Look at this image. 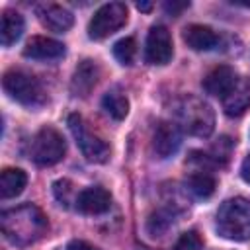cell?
Listing matches in <instances>:
<instances>
[{
	"mask_svg": "<svg viewBox=\"0 0 250 250\" xmlns=\"http://www.w3.org/2000/svg\"><path fill=\"white\" fill-rule=\"evenodd\" d=\"M76 209L84 215H102L105 211H109L111 207V195L105 188L102 186H92V188H86L82 189L76 199Z\"/></svg>",
	"mask_w": 250,
	"mask_h": 250,
	"instance_id": "cell-10",
	"label": "cell"
},
{
	"mask_svg": "<svg viewBox=\"0 0 250 250\" xmlns=\"http://www.w3.org/2000/svg\"><path fill=\"white\" fill-rule=\"evenodd\" d=\"M37 16L41 20V23L57 33H64L72 27L74 23V16L70 10L59 6V4H43L37 8Z\"/></svg>",
	"mask_w": 250,
	"mask_h": 250,
	"instance_id": "cell-14",
	"label": "cell"
},
{
	"mask_svg": "<svg viewBox=\"0 0 250 250\" xmlns=\"http://www.w3.org/2000/svg\"><path fill=\"white\" fill-rule=\"evenodd\" d=\"M240 176H242V180L246 182V184H250V154L242 160V164H240Z\"/></svg>",
	"mask_w": 250,
	"mask_h": 250,
	"instance_id": "cell-27",
	"label": "cell"
},
{
	"mask_svg": "<svg viewBox=\"0 0 250 250\" xmlns=\"http://www.w3.org/2000/svg\"><path fill=\"white\" fill-rule=\"evenodd\" d=\"M66 123H68V129H70V133H72L80 152L84 154V158L88 162L104 164V162L109 160V146L86 127L84 119L78 113H70Z\"/></svg>",
	"mask_w": 250,
	"mask_h": 250,
	"instance_id": "cell-6",
	"label": "cell"
},
{
	"mask_svg": "<svg viewBox=\"0 0 250 250\" xmlns=\"http://www.w3.org/2000/svg\"><path fill=\"white\" fill-rule=\"evenodd\" d=\"M232 4H236V6H244V8H250V2H238V0H232Z\"/></svg>",
	"mask_w": 250,
	"mask_h": 250,
	"instance_id": "cell-29",
	"label": "cell"
},
{
	"mask_svg": "<svg viewBox=\"0 0 250 250\" xmlns=\"http://www.w3.org/2000/svg\"><path fill=\"white\" fill-rule=\"evenodd\" d=\"M186 8H189V2H178V0H172V2H166V4H164L166 14H170V16H178V14L184 12Z\"/></svg>",
	"mask_w": 250,
	"mask_h": 250,
	"instance_id": "cell-25",
	"label": "cell"
},
{
	"mask_svg": "<svg viewBox=\"0 0 250 250\" xmlns=\"http://www.w3.org/2000/svg\"><path fill=\"white\" fill-rule=\"evenodd\" d=\"M25 29V21L21 18V14L14 12V10H4L2 12V20H0V41L4 47L14 45L21 33Z\"/></svg>",
	"mask_w": 250,
	"mask_h": 250,
	"instance_id": "cell-17",
	"label": "cell"
},
{
	"mask_svg": "<svg viewBox=\"0 0 250 250\" xmlns=\"http://www.w3.org/2000/svg\"><path fill=\"white\" fill-rule=\"evenodd\" d=\"M184 41L193 51H211L219 45V35L201 23H191L184 29Z\"/></svg>",
	"mask_w": 250,
	"mask_h": 250,
	"instance_id": "cell-16",
	"label": "cell"
},
{
	"mask_svg": "<svg viewBox=\"0 0 250 250\" xmlns=\"http://www.w3.org/2000/svg\"><path fill=\"white\" fill-rule=\"evenodd\" d=\"M66 250H98L96 246H92L90 242L86 240H70L66 244Z\"/></svg>",
	"mask_w": 250,
	"mask_h": 250,
	"instance_id": "cell-26",
	"label": "cell"
},
{
	"mask_svg": "<svg viewBox=\"0 0 250 250\" xmlns=\"http://www.w3.org/2000/svg\"><path fill=\"white\" fill-rule=\"evenodd\" d=\"M217 232L234 242L250 240V201L244 197L227 199L217 211Z\"/></svg>",
	"mask_w": 250,
	"mask_h": 250,
	"instance_id": "cell-2",
	"label": "cell"
},
{
	"mask_svg": "<svg viewBox=\"0 0 250 250\" xmlns=\"http://www.w3.org/2000/svg\"><path fill=\"white\" fill-rule=\"evenodd\" d=\"M27 186V174L20 168H6L0 174V197L12 199L23 191Z\"/></svg>",
	"mask_w": 250,
	"mask_h": 250,
	"instance_id": "cell-18",
	"label": "cell"
},
{
	"mask_svg": "<svg viewBox=\"0 0 250 250\" xmlns=\"http://www.w3.org/2000/svg\"><path fill=\"white\" fill-rule=\"evenodd\" d=\"M236 72L234 68H230L229 64H221L215 66L205 78H203V90L211 96H219L225 98L236 84Z\"/></svg>",
	"mask_w": 250,
	"mask_h": 250,
	"instance_id": "cell-13",
	"label": "cell"
},
{
	"mask_svg": "<svg viewBox=\"0 0 250 250\" xmlns=\"http://www.w3.org/2000/svg\"><path fill=\"white\" fill-rule=\"evenodd\" d=\"M53 193H55V199L61 205L68 207V203L72 201V184H70V180H57L53 184Z\"/></svg>",
	"mask_w": 250,
	"mask_h": 250,
	"instance_id": "cell-24",
	"label": "cell"
},
{
	"mask_svg": "<svg viewBox=\"0 0 250 250\" xmlns=\"http://www.w3.org/2000/svg\"><path fill=\"white\" fill-rule=\"evenodd\" d=\"M180 145H182V133L176 123L162 121L156 125L152 135V148L160 158H170L172 154H176Z\"/></svg>",
	"mask_w": 250,
	"mask_h": 250,
	"instance_id": "cell-9",
	"label": "cell"
},
{
	"mask_svg": "<svg viewBox=\"0 0 250 250\" xmlns=\"http://www.w3.org/2000/svg\"><path fill=\"white\" fill-rule=\"evenodd\" d=\"M66 143L62 135L53 127H43L31 141L29 156L37 166H53L64 158Z\"/></svg>",
	"mask_w": 250,
	"mask_h": 250,
	"instance_id": "cell-5",
	"label": "cell"
},
{
	"mask_svg": "<svg viewBox=\"0 0 250 250\" xmlns=\"http://www.w3.org/2000/svg\"><path fill=\"white\" fill-rule=\"evenodd\" d=\"M201 248H203V240L195 230L184 232L174 244V250H201Z\"/></svg>",
	"mask_w": 250,
	"mask_h": 250,
	"instance_id": "cell-23",
	"label": "cell"
},
{
	"mask_svg": "<svg viewBox=\"0 0 250 250\" xmlns=\"http://www.w3.org/2000/svg\"><path fill=\"white\" fill-rule=\"evenodd\" d=\"M2 88L6 90V94L12 100H16L18 104H21L25 107H41L47 102V94H45L41 82L35 76L27 74L25 70L10 68L8 72H4Z\"/></svg>",
	"mask_w": 250,
	"mask_h": 250,
	"instance_id": "cell-3",
	"label": "cell"
},
{
	"mask_svg": "<svg viewBox=\"0 0 250 250\" xmlns=\"http://www.w3.org/2000/svg\"><path fill=\"white\" fill-rule=\"evenodd\" d=\"M174 55L172 35L164 25H152L145 43V61L148 64H166Z\"/></svg>",
	"mask_w": 250,
	"mask_h": 250,
	"instance_id": "cell-8",
	"label": "cell"
},
{
	"mask_svg": "<svg viewBox=\"0 0 250 250\" xmlns=\"http://www.w3.org/2000/svg\"><path fill=\"white\" fill-rule=\"evenodd\" d=\"M178 123L193 137H209L215 129V113L211 105L199 98L188 96L178 104Z\"/></svg>",
	"mask_w": 250,
	"mask_h": 250,
	"instance_id": "cell-4",
	"label": "cell"
},
{
	"mask_svg": "<svg viewBox=\"0 0 250 250\" xmlns=\"http://www.w3.org/2000/svg\"><path fill=\"white\" fill-rule=\"evenodd\" d=\"M186 186H188V189L193 195H197V197H209V195H213V191L217 188V182H215V178L209 172L197 170V172H193V174L188 176Z\"/></svg>",
	"mask_w": 250,
	"mask_h": 250,
	"instance_id": "cell-20",
	"label": "cell"
},
{
	"mask_svg": "<svg viewBox=\"0 0 250 250\" xmlns=\"http://www.w3.org/2000/svg\"><path fill=\"white\" fill-rule=\"evenodd\" d=\"M102 107L105 109V113L109 117H113L115 121H121L127 117L129 113V102L127 98L119 92V90H109L104 98H102Z\"/></svg>",
	"mask_w": 250,
	"mask_h": 250,
	"instance_id": "cell-19",
	"label": "cell"
},
{
	"mask_svg": "<svg viewBox=\"0 0 250 250\" xmlns=\"http://www.w3.org/2000/svg\"><path fill=\"white\" fill-rule=\"evenodd\" d=\"M64 55V45L57 39L35 35L31 37L23 47V57L35 59V61H55Z\"/></svg>",
	"mask_w": 250,
	"mask_h": 250,
	"instance_id": "cell-11",
	"label": "cell"
},
{
	"mask_svg": "<svg viewBox=\"0 0 250 250\" xmlns=\"http://www.w3.org/2000/svg\"><path fill=\"white\" fill-rule=\"evenodd\" d=\"M172 223H174V215L170 211H166V209H158V211H154L148 217V221H146V232L150 236H162L170 229Z\"/></svg>",
	"mask_w": 250,
	"mask_h": 250,
	"instance_id": "cell-21",
	"label": "cell"
},
{
	"mask_svg": "<svg viewBox=\"0 0 250 250\" xmlns=\"http://www.w3.org/2000/svg\"><path fill=\"white\" fill-rule=\"evenodd\" d=\"M135 53H137V43H135L133 37H123V39H119V41L113 45V57H115L121 64H125V66L133 64Z\"/></svg>",
	"mask_w": 250,
	"mask_h": 250,
	"instance_id": "cell-22",
	"label": "cell"
},
{
	"mask_svg": "<svg viewBox=\"0 0 250 250\" xmlns=\"http://www.w3.org/2000/svg\"><path fill=\"white\" fill-rule=\"evenodd\" d=\"M125 21H127V6L123 2H107L94 12L88 23V35L90 39L96 41L105 39L117 29H121Z\"/></svg>",
	"mask_w": 250,
	"mask_h": 250,
	"instance_id": "cell-7",
	"label": "cell"
},
{
	"mask_svg": "<svg viewBox=\"0 0 250 250\" xmlns=\"http://www.w3.org/2000/svg\"><path fill=\"white\" fill-rule=\"evenodd\" d=\"M0 229H2V234L10 242L18 246H27L39 240L47 232L49 223H47V217L41 213V209L27 203V205L2 211Z\"/></svg>",
	"mask_w": 250,
	"mask_h": 250,
	"instance_id": "cell-1",
	"label": "cell"
},
{
	"mask_svg": "<svg viewBox=\"0 0 250 250\" xmlns=\"http://www.w3.org/2000/svg\"><path fill=\"white\" fill-rule=\"evenodd\" d=\"M98 78H100V68H98V62L92 61V59H84L82 62H78L74 74H72V80H70V90L74 96H88L94 86L98 84Z\"/></svg>",
	"mask_w": 250,
	"mask_h": 250,
	"instance_id": "cell-12",
	"label": "cell"
},
{
	"mask_svg": "<svg viewBox=\"0 0 250 250\" xmlns=\"http://www.w3.org/2000/svg\"><path fill=\"white\" fill-rule=\"evenodd\" d=\"M250 107V78H238L234 88L223 98V109L229 117H238Z\"/></svg>",
	"mask_w": 250,
	"mask_h": 250,
	"instance_id": "cell-15",
	"label": "cell"
},
{
	"mask_svg": "<svg viewBox=\"0 0 250 250\" xmlns=\"http://www.w3.org/2000/svg\"><path fill=\"white\" fill-rule=\"evenodd\" d=\"M137 10H141V12H150V10H152V2H137Z\"/></svg>",
	"mask_w": 250,
	"mask_h": 250,
	"instance_id": "cell-28",
	"label": "cell"
}]
</instances>
